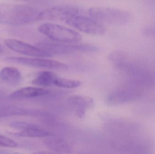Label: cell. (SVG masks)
Listing matches in <instances>:
<instances>
[{
    "mask_svg": "<svg viewBox=\"0 0 155 154\" xmlns=\"http://www.w3.org/2000/svg\"><path fill=\"white\" fill-rule=\"evenodd\" d=\"M41 11L28 5H0V24L20 26L41 20Z\"/></svg>",
    "mask_w": 155,
    "mask_h": 154,
    "instance_id": "6da1fadb",
    "label": "cell"
},
{
    "mask_svg": "<svg viewBox=\"0 0 155 154\" xmlns=\"http://www.w3.org/2000/svg\"><path fill=\"white\" fill-rule=\"evenodd\" d=\"M36 46L50 53L52 56L67 55L77 52H95L98 51L97 47L88 43L59 42L51 40L40 42L36 44Z\"/></svg>",
    "mask_w": 155,
    "mask_h": 154,
    "instance_id": "7a4b0ae2",
    "label": "cell"
},
{
    "mask_svg": "<svg viewBox=\"0 0 155 154\" xmlns=\"http://www.w3.org/2000/svg\"><path fill=\"white\" fill-rule=\"evenodd\" d=\"M93 19L97 21L111 25H123L129 21L131 15L124 10L110 7H94L88 11Z\"/></svg>",
    "mask_w": 155,
    "mask_h": 154,
    "instance_id": "3957f363",
    "label": "cell"
},
{
    "mask_svg": "<svg viewBox=\"0 0 155 154\" xmlns=\"http://www.w3.org/2000/svg\"><path fill=\"white\" fill-rule=\"evenodd\" d=\"M38 31L51 40L59 42H77L82 39L76 31L55 24L46 23L41 24Z\"/></svg>",
    "mask_w": 155,
    "mask_h": 154,
    "instance_id": "277c9868",
    "label": "cell"
},
{
    "mask_svg": "<svg viewBox=\"0 0 155 154\" xmlns=\"http://www.w3.org/2000/svg\"><path fill=\"white\" fill-rule=\"evenodd\" d=\"M65 22L68 25L87 34L102 35L105 33L104 27L93 18L77 15L67 20Z\"/></svg>",
    "mask_w": 155,
    "mask_h": 154,
    "instance_id": "5b68a950",
    "label": "cell"
},
{
    "mask_svg": "<svg viewBox=\"0 0 155 154\" xmlns=\"http://www.w3.org/2000/svg\"><path fill=\"white\" fill-rule=\"evenodd\" d=\"M79 10L70 5H56L41 11V20L67 21L78 15Z\"/></svg>",
    "mask_w": 155,
    "mask_h": 154,
    "instance_id": "8992f818",
    "label": "cell"
},
{
    "mask_svg": "<svg viewBox=\"0 0 155 154\" xmlns=\"http://www.w3.org/2000/svg\"><path fill=\"white\" fill-rule=\"evenodd\" d=\"M7 59L14 63H18L32 68L54 70H66L68 68L67 65L62 62L53 60L43 58L11 57L7 58Z\"/></svg>",
    "mask_w": 155,
    "mask_h": 154,
    "instance_id": "52a82bcc",
    "label": "cell"
},
{
    "mask_svg": "<svg viewBox=\"0 0 155 154\" xmlns=\"http://www.w3.org/2000/svg\"><path fill=\"white\" fill-rule=\"evenodd\" d=\"M5 44L9 49L24 55L36 58H49L51 55L37 46L23 42L15 39H7Z\"/></svg>",
    "mask_w": 155,
    "mask_h": 154,
    "instance_id": "ba28073f",
    "label": "cell"
},
{
    "mask_svg": "<svg viewBox=\"0 0 155 154\" xmlns=\"http://www.w3.org/2000/svg\"><path fill=\"white\" fill-rule=\"evenodd\" d=\"M143 94V92L137 89L128 86L126 88L117 90L109 95L107 101L110 105L125 104L140 99Z\"/></svg>",
    "mask_w": 155,
    "mask_h": 154,
    "instance_id": "9c48e42d",
    "label": "cell"
},
{
    "mask_svg": "<svg viewBox=\"0 0 155 154\" xmlns=\"http://www.w3.org/2000/svg\"><path fill=\"white\" fill-rule=\"evenodd\" d=\"M50 93L47 90L35 87L23 88L13 92L10 98L15 99H27L47 96Z\"/></svg>",
    "mask_w": 155,
    "mask_h": 154,
    "instance_id": "30bf717a",
    "label": "cell"
},
{
    "mask_svg": "<svg viewBox=\"0 0 155 154\" xmlns=\"http://www.w3.org/2000/svg\"><path fill=\"white\" fill-rule=\"evenodd\" d=\"M44 143L49 149L57 152L68 153L71 150V146L65 140L52 136L47 137Z\"/></svg>",
    "mask_w": 155,
    "mask_h": 154,
    "instance_id": "8fae6325",
    "label": "cell"
},
{
    "mask_svg": "<svg viewBox=\"0 0 155 154\" xmlns=\"http://www.w3.org/2000/svg\"><path fill=\"white\" fill-rule=\"evenodd\" d=\"M27 115L49 117L50 113L46 111L38 110L22 109L15 108H5L0 109V117L11 115Z\"/></svg>",
    "mask_w": 155,
    "mask_h": 154,
    "instance_id": "7c38bea8",
    "label": "cell"
},
{
    "mask_svg": "<svg viewBox=\"0 0 155 154\" xmlns=\"http://www.w3.org/2000/svg\"><path fill=\"white\" fill-rule=\"evenodd\" d=\"M15 135L20 137H47L52 135L51 133L48 132L45 129L41 128L39 126L31 124L29 126L19 133L15 134Z\"/></svg>",
    "mask_w": 155,
    "mask_h": 154,
    "instance_id": "4fadbf2b",
    "label": "cell"
},
{
    "mask_svg": "<svg viewBox=\"0 0 155 154\" xmlns=\"http://www.w3.org/2000/svg\"><path fill=\"white\" fill-rule=\"evenodd\" d=\"M68 101L76 107V113L79 114L86 113V109L92 107L94 105L93 99L85 96H72L69 98Z\"/></svg>",
    "mask_w": 155,
    "mask_h": 154,
    "instance_id": "5bb4252c",
    "label": "cell"
},
{
    "mask_svg": "<svg viewBox=\"0 0 155 154\" xmlns=\"http://www.w3.org/2000/svg\"><path fill=\"white\" fill-rule=\"evenodd\" d=\"M58 76L53 72L44 71L39 73V75L32 81L33 84L41 86H54Z\"/></svg>",
    "mask_w": 155,
    "mask_h": 154,
    "instance_id": "9a60e30c",
    "label": "cell"
},
{
    "mask_svg": "<svg viewBox=\"0 0 155 154\" xmlns=\"http://www.w3.org/2000/svg\"><path fill=\"white\" fill-rule=\"evenodd\" d=\"M0 77L5 82L15 84L21 80V76L20 71L15 68L6 67L1 70Z\"/></svg>",
    "mask_w": 155,
    "mask_h": 154,
    "instance_id": "2e32d148",
    "label": "cell"
},
{
    "mask_svg": "<svg viewBox=\"0 0 155 154\" xmlns=\"http://www.w3.org/2000/svg\"><path fill=\"white\" fill-rule=\"evenodd\" d=\"M81 84V82L78 80L66 79L58 77L55 81L54 86L64 88L72 89L78 87Z\"/></svg>",
    "mask_w": 155,
    "mask_h": 154,
    "instance_id": "e0dca14e",
    "label": "cell"
},
{
    "mask_svg": "<svg viewBox=\"0 0 155 154\" xmlns=\"http://www.w3.org/2000/svg\"><path fill=\"white\" fill-rule=\"evenodd\" d=\"M17 146L18 144L14 140L5 137L0 135V146L14 148L17 147Z\"/></svg>",
    "mask_w": 155,
    "mask_h": 154,
    "instance_id": "ac0fdd59",
    "label": "cell"
},
{
    "mask_svg": "<svg viewBox=\"0 0 155 154\" xmlns=\"http://www.w3.org/2000/svg\"><path fill=\"white\" fill-rule=\"evenodd\" d=\"M144 33L147 36L155 37V23L145 28L144 30Z\"/></svg>",
    "mask_w": 155,
    "mask_h": 154,
    "instance_id": "d6986e66",
    "label": "cell"
},
{
    "mask_svg": "<svg viewBox=\"0 0 155 154\" xmlns=\"http://www.w3.org/2000/svg\"><path fill=\"white\" fill-rule=\"evenodd\" d=\"M4 50V47L2 44H0V53L2 52Z\"/></svg>",
    "mask_w": 155,
    "mask_h": 154,
    "instance_id": "ffe728a7",
    "label": "cell"
}]
</instances>
